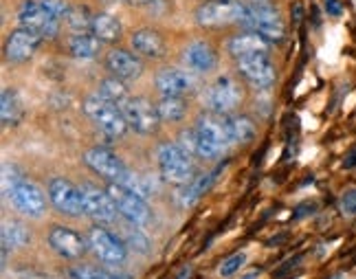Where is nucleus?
<instances>
[{"mask_svg":"<svg viewBox=\"0 0 356 279\" xmlns=\"http://www.w3.org/2000/svg\"><path fill=\"white\" fill-rule=\"evenodd\" d=\"M194 134H196L198 159H218L222 154V150L231 145L225 115H216V113L202 115L194 125Z\"/></svg>","mask_w":356,"mask_h":279,"instance_id":"nucleus-1","label":"nucleus"},{"mask_svg":"<svg viewBox=\"0 0 356 279\" xmlns=\"http://www.w3.org/2000/svg\"><path fill=\"white\" fill-rule=\"evenodd\" d=\"M81 110H84V115L111 138H121L130 130L126 117H123V110L117 104L104 99L99 93L88 95L84 104H81Z\"/></svg>","mask_w":356,"mask_h":279,"instance_id":"nucleus-2","label":"nucleus"},{"mask_svg":"<svg viewBox=\"0 0 356 279\" xmlns=\"http://www.w3.org/2000/svg\"><path fill=\"white\" fill-rule=\"evenodd\" d=\"M156 163L163 180L176 187L189 183L196 176V165L191 161V154H187L178 143H161L156 150Z\"/></svg>","mask_w":356,"mask_h":279,"instance_id":"nucleus-3","label":"nucleus"},{"mask_svg":"<svg viewBox=\"0 0 356 279\" xmlns=\"http://www.w3.org/2000/svg\"><path fill=\"white\" fill-rule=\"evenodd\" d=\"M242 26L246 31H255L270 45H280L286 38V24L282 20V13L264 3L246 5V16L242 20Z\"/></svg>","mask_w":356,"mask_h":279,"instance_id":"nucleus-4","label":"nucleus"},{"mask_svg":"<svg viewBox=\"0 0 356 279\" xmlns=\"http://www.w3.org/2000/svg\"><path fill=\"white\" fill-rule=\"evenodd\" d=\"M246 16V5L240 0H204L196 9L194 18L204 29H220L229 24H242Z\"/></svg>","mask_w":356,"mask_h":279,"instance_id":"nucleus-5","label":"nucleus"},{"mask_svg":"<svg viewBox=\"0 0 356 279\" xmlns=\"http://www.w3.org/2000/svg\"><path fill=\"white\" fill-rule=\"evenodd\" d=\"M86 240H88V248L95 253V257L104 262L106 266H121V264L128 260L130 248L126 246L123 238H119V235L111 233L99 225L88 229Z\"/></svg>","mask_w":356,"mask_h":279,"instance_id":"nucleus-6","label":"nucleus"},{"mask_svg":"<svg viewBox=\"0 0 356 279\" xmlns=\"http://www.w3.org/2000/svg\"><path fill=\"white\" fill-rule=\"evenodd\" d=\"M108 193L113 196L119 216L132 227H147L152 222V209L147 207V200L136 196L130 189L119 183H108Z\"/></svg>","mask_w":356,"mask_h":279,"instance_id":"nucleus-7","label":"nucleus"},{"mask_svg":"<svg viewBox=\"0 0 356 279\" xmlns=\"http://www.w3.org/2000/svg\"><path fill=\"white\" fill-rule=\"evenodd\" d=\"M238 73L249 86L257 90H268L277 79L275 64H273L268 53H253L238 58Z\"/></svg>","mask_w":356,"mask_h":279,"instance_id":"nucleus-8","label":"nucleus"},{"mask_svg":"<svg viewBox=\"0 0 356 279\" xmlns=\"http://www.w3.org/2000/svg\"><path fill=\"white\" fill-rule=\"evenodd\" d=\"M18 26L40 33L44 40H53L60 33V18L40 3V0H24L18 9Z\"/></svg>","mask_w":356,"mask_h":279,"instance_id":"nucleus-9","label":"nucleus"},{"mask_svg":"<svg viewBox=\"0 0 356 279\" xmlns=\"http://www.w3.org/2000/svg\"><path fill=\"white\" fill-rule=\"evenodd\" d=\"M123 117L128 121V128L134 130L136 134H154L161 125L159 108L145 97H130V99L121 106Z\"/></svg>","mask_w":356,"mask_h":279,"instance_id":"nucleus-10","label":"nucleus"},{"mask_svg":"<svg viewBox=\"0 0 356 279\" xmlns=\"http://www.w3.org/2000/svg\"><path fill=\"white\" fill-rule=\"evenodd\" d=\"M242 104V86L234 75H220L207 90V106L216 115H234Z\"/></svg>","mask_w":356,"mask_h":279,"instance_id":"nucleus-11","label":"nucleus"},{"mask_svg":"<svg viewBox=\"0 0 356 279\" xmlns=\"http://www.w3.org/2000/svg\"><path fill=\"white\" fill-rule=\"evenodd\" d=\"M47 196H49V202L64 216L77 218V216L84 214V198H81V189L77 185H73L68 178H62V176L51 178L49 187H47Z\"/></svg>","mask_w":356,"mask_h":279,"instance_id":"nucleus-12","label":"nucleus"},{"mask_svg":"<svg viewBox=\"0 0 356 279\" xmlns=\"http://www.w3.org/2000/svg\"><path fill=\"white\" fill-rule=\"evenodd\" d=\"M5 193H7V198L11 200V205L16 207L20 214H24V216L40 218L47 212V196H44V191L40 189L35 183H31V180L22 178L11 189H7Z\"/></svg>","mask_w":356,"mask_h":279,"instance_id":"nucleus-13","label":"nucleus"},{"mask_svg":"<svg viewBox=\"0 0 356 279\" xmlns=\"http://www.w3.org/2000/svg\"><path fill=\"white\" fill-rule=\"evenodd\" d=\"M42 40L44 38L40 33H35L31 29H24V26H18V29H13L5 40V60L11 64L29 62L38 53Z\"/></svg>","mask_w":356,"mask_h":279,"instance_id":"nucleus-14","label":"nucleus"},{"mask_svg":"<svg viewBox=\"0 0 356 279\" xmlns=\"http://www.w3.org/2000/svg\"><path fill=\"white\" fill-rule=\"evenodd\" d=\"M81 198H84V214L97 220L99 225H111L117 220L119 212L108 189H99L95 185H81Z\"/></svg>","mask_w":356,"mask_h":279,"instance_id":"nucleus-15","label":"nucleus"},{"mask_svg":"<svg viewBox=\"0 0 356 279\" xmlns=\"http://www.w3.org/2000/svg\"><path fill=\"white\" fill-rule=\"evenodd\" d=\"M84 165L92 174H97L106 178L108 183H119V178L126 174L128 167L123 165V161L108 148H90L84 152Z\"/></svg>","mask_w":356,"mask_h":279,"instance_id":"nucleus-16","label":"nucleus"},{"mask_svg":"<svg viewBox=\"0 0 356 279\" xmlns=\"http://www.w3.org/2000/svg\"><path fill=\"white\" fill-rule=\"evenodd\" d=\"M49 246L56 250V253L64 260H77L86 253L88 248V240L81 238V235L71 229V227H62L56 225L49 231Z\"/></svg>","mask_w":356,"mask_h":279,"instance_id":"nucleus-17","label":"nucleus"},{"mask_svg":"<svg viewBox=\"0 0 356 279\" xmlns=\"http://www.w3.org/2000/svg\"><path fill=\"white\" fill-rule=\"evenodd\" d=\"M106 68L108 73L123 81H134L143 75V60L134 51L111 49L106 55Z\"/></svg>","mask_w":356,"mask_h":279,"instance_id":"nucleus-18","label":"nucleus"},{"mask_svg":"<svg viewBox=\"0 0 356 279\" xmlns=\"http://www.w3.org/2000/svg\"><path fill=\"white\" fill-rule=\"evenodd\" d=\"M183 64L187 66V71L196 75L211 73L218 64V51L209 42L196 40V42H191V45H187V49L183 51Z\"/></svg>","mask_w":356,"mask_h":279,"instance_id":"nucleus-19","label":"nucleus"},{"mask_svg":"<svg viewBox=\"0 0 356 279\" xmlns=\"http://www.w3.org/2000/svg\"><path fill=\"white\" fill-rule=\"evenodd\" d=\"M130 47L132 51L139 55V58H147V60H159L165 55V38H163L156 29H136L130 35Z\"/></svg>","mask_w":356,"mask_h":279,"instance_id":"nucleus-20","label":"nucleus"},{"mask_svg":"<svg viewBox=\"0 0 356 279\" xmlns=\"http://www.w3.org/2000/svg\"><path fill=\"white\" fill-rule=\"evenodd\" d=\"M154 86L161 97H185L194 88V79L189 77V73L178 71V68H161L156 73Z\"/></svg>","mask_w":356,"mask_h":279,"instance_id":"nucleus-21","label":"nucleus"},{"mask_svg":"<svg viewBox=\"0 0 356 279\" xmlns=\"http://www.w3.org/2000/svg\"><path fill=\"white\" fill-rule=\"evenodd\" d=\"M227 51L234 55V58H244V55H253V53H268L270 51V42L264 40L255 31H242L236 33L234 38H229L227 42Z\"/></svg>","mask_w":356,"mask_h":279,"instance_id":"nucleus-22","label":"nucleus"},{"mask_svg":"<svg viewBox=\"0 0 356 279\" xmlns=\"http://www.w3.org/2000/svg\"><path fill=\"white\" fill-rule=\"evenodd\" d=\"M213 176L216 174H200V176L191 178L189 183L178 187L176 189V202H178V207H183V209L194 207L204 196V193L209 191V187L213 183Z\"/></svg>","mask_w":356,"mask_h":279,"instance_id":"nucleus-23","label":"nucleus"},{"mask_svg":"<svg viewBox=\"0 0 356 279\" xmlns=\"http://www.w3.org/2000/svg\"><path fill=\"white\" fill-rule=\"evenodd\" d=\"M104 42L92 31H75L68 40V53L75 60H95L102 53Z\"/></svg>","mask_w":356,"mask_h":279,"instance_id":"nucleus-24","label":"nucleus"},{"mask_svg":"<svg viewBox=\"0 0 356 279\" xmlns=\"http://www.w3.org/2000/svg\"><path fill=\"white\" fill-rule=\"evenodd\" d=\"M24 117V104L16 88H5L0 95V121L3 128H16Z\"/></svg>","mask_w":356,"mask_h":279,"instance_id":"nucleus-25","label":"nucleus"},{"mask_svg":"<svg viewBox=\"0 0 356 279\" xmlns=\"http://www.w3.org/2000/svg\"><path fill=\"white\" fill-rule=\"evenodd\" d=\"M90 31L97 35L104 45H115L123 33V26H121V20L117 16H113V13L99 11V13H92Z\"/></svg>","mask_w":356,"mask_h":279,"instance_id":"nucleus-26","label":"nucleus"},{"mask_svg":"<svg viewBox=\"0 0 356 279\" xmlns=\"http://www.w3.org/2000/svg\"><path fill=\"white\" fill-rule=\"evenodd\" d=\"M227 121V132H229V141L238 143V145H246L249 141H253L255 136V121L246 115H225Z\"/></svg>","mask_w":356,"mask_h":279,"instance_id":"nucleus-27","label":"nucleus"},{"mask_svg":"<svg viewBox=\"0 0 356 279\" xmlns=\"http://www.w3.org/2000/svg\"><path fill=\"white\" fill-rule=\"evenodd\" d=\"M0 238H3V250H18L31 242V231L18 220H5Z\"/></svg>","mask_w":356,"mask_h":279,"instance_id":"nucleus-28","label":"nucleus"},{"mask_svg":"<svg viewBox=\"0 0 356 279\" xmlns=\"http://www.w3.org/2000/svg\"><path fill=\"white\" fill-rule=\"evenodd\" d=\"M97 93L104 97V99H108V102H113V104H117L119 108L126 104L128 99H130V90H128V81H123V79H119V77H115V75H111V77H106L102 83H99V88H97Z\"/></svg>","mask_w":356,"mask_h":279,"instance_id":"nucleus-29","label":"nucleus"},{"mask_svg":"<svg viewBox=\"0 0 356 279\" xmlns=\"http://www.w3.org/2000/svg\"><path fill=\"white\" fill-rule=\"evenodd\" d=\"M159 108V117L161 121H168V123H176V121H183L187 115V102L185 97H161V102L156 104Z\"/></svg>","mask_w":356,"mask_h":279,"instance_id":"nucleus-30","label":"nucleus"},{"mask_svg":"<svg viewBox=\"0 0 356 279\" xmlns=\"http://www.w3.org/2000/svg\"><path fill=\"white\" fill-rule=\"evenodd\" d=\"M64 20H66V24L71 26L73 31H90V26H92V13H88L86 7L73 5L71 9H68Z\"/></svg>","mask_w":356,"mask_h":279,"instance_id":"nucleus-31","label":"nucleus"},{"mask_svg":"<svg viewBox=\"0 0 356 279\" xmlns=\"http://www.w3.org/2000/svg\"><path fill=\"white\" fill-rule=\"evenodd\" d=\"M71 279H119V275L99 269V266H90V264H84V266H75L71 269Z\"/></svg>","mask_w":356,"mask_h":279,"instance_id":"nucleus-32","label":"nucleus"},{"mask_svg":"<svg viewBox=\"0 0 356 279\" xmlns=\"http://www.w3.org/2000/svg\"><path fill=\"white\" fill-rule=\"evenodd\" d=\"M119 185H123L126 189H130L132 193H136V196H141V198H149V189H147V185H145V178H141V176H136L134 172H130V170H126V174H123L121 178H119Z\"/></svg>","mask_w":356,"mask_h":279,"instance_id":"nucleus-33","label":"nucleus"},{"mask_svg":"<svg viewBox=\"0 0 356 279\" xmlns=\"http://www.w3.org/2000/svg\"><path fill=\"white\" fill-rule=\"evenodd\" d=\"M132 227V225H130ZM123 242H126L128 248L132 250H139V253H147L149 250V240H147V235L143 231H139V227H132L128 233H126V238H123Z\"/></svg>","mask_w":356,"mask_h":279,"instance_id":"nucleus-34","label":"nucleus"},{"mask_svg":"<svg viewBox=\"0 0 356 279\" xmlns=\"http://www.w3.org/2000/svg\"><path fill=\"white\" fill-rule=\"evenodd\" d=\"M244 262H246V255L244 253H236V255H231L229 260L222 262V266H220V275L222 277H231V275H236L242 266H244Z\"/></svg>","mask_w":356,"mask_h":279,"instance_id":"nucleus-35","label":"nucleus"},{"mask_svg":"<svg viewBox=\"0 0 356 279\" xmlns=\"http://www.w3.org/2000/svg\"><path fill=\"white\" fill-rule=\"evenodd\" d=\"M40 3H42V5L53 13V16L60 18V20H64V18H66V13H68V9H71V5L64 3V0H40Z\"/></svg>","mask_w":356,"mask_h":279,"instance_id":"nucleus-36","label":"nucleus"},{"mask_svg":"<svg viewBox=\"0 0 356 279\" xmlns=\"http://www.w3.org/2000/svg\"><path fill=\"white\" fill-rule=\"evenodd\" d=\"M18 180H22V176L18 174L16 165L5 163V165H3V189H5V191H7V189H11L13 185L18 183Z\"/></svg>","mask_w":356,"mask_h":279,"instance_id":"nucleus-37","label":"nucleus"},{"mask_svg":"<svg viewBox=\"0 0 356 279\" xmlns=\"http://www.w3.org/2000/svg\"><path fill=\"white\" fill-rule=\"evenodd\" d=\"M341 212L348 216H356V189H350L341 198Z\"/></svg>","mask_w":356,"mask_h":279,"instance_id":"nucleus-38","label":"nucleus"},{"mask_svg":"<svg viewBox=\"0 0 356 279\" xmlns=\"http://www.w3.org/2000/svg\"><path fill=\"white\" fill-rule=\"evenodd\" d=\"M325 11L330 13V16H341V5H339V0H325Z\"/></svg>","mask_w":356,"mask_h":279,"instance_id":"nucleus-39","label":"nucleus"},{"mask_svg":"<svg viewBox=\"0 0 356 279\" xmlns=\"http://www.w3.org/2000/svg\"><path fill=\"white\" fill-rule=\"evenodd\" d=\"M128 5H147V3H154V0H123Z\"/></svg>","mask_w":356,"mask_h":279,"instance_id":"nucleus-40","label":"nucleus"},{"mask_svg":"<svg viewBox=\"0 0 356 279\" xmlns=\"http://www.w3.org/2000/svg\"><path fill=\"white\" fill-rule=\"evenodd\" d=\"M255 3H266V0H255Z\"/></svg>","mask_w":356,"mask_h":279,"instance_id":"nucleus-41","label":"nucleus"}]
</instances>
